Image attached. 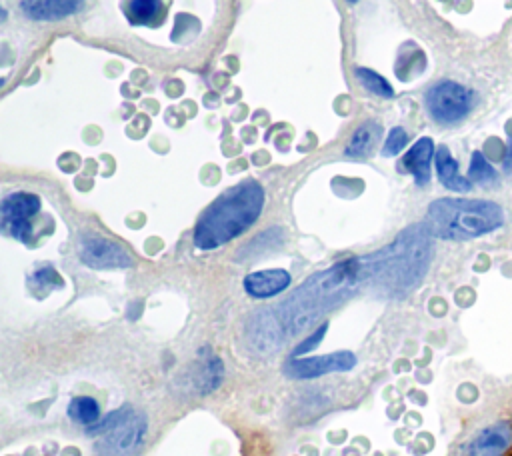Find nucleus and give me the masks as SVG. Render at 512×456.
Masks as SVG:
<instances>
[{"label": "nucleus", "instance_id": "4", "mask_svg": "<svg viewBox=\"0 0 512 456\" xmlns=\"http://www.w3.org/2000/svg\"><path fill=\"white\" fill-rule=\"evenodd\" d=\"M504 212L488 200L440 198L428 206L426 228L444 240H470L498 230Z\"/></svg>", "mask_w": 512, "mask_h": 456}, {"label": "nucleus", "instance_id": "21", "mask_svg": "<svg viewBox=\"0 0 512 456\" xmlns=\"http://www.w3.org/2000/svg\"><path fill=\"white\" fill-rule=\"evenodd\" d=\"M406 142H408V136H406L404 128L394 126V128L388 132V136H386V142H384V146H382V154H384V156H394V154H398V152L406 146Z\"/></svg>", "mask_w": 512, "mask_h": 456}, {"label": "nucleus", "instance_id": "23", "mask_svg": "<svg viewBox=\"0 0 512 456\" xmlns=\"http://www.w3.org/2000/svg\"><path fill=\"white\" fill-rule=\"evenodd\" d=\"M324 332H326V324H320L306 340H302L296 348H294V354L298 356V354H304V352H310L312 348H316V344H320V340H322V336H324Z\"/></svg>", "mask_w": 512, "mask_h": 456}, {"label": "nucleus", "instance_id": "22", "mask_svg": "<svg viewBox=\"0 0 512 456\" xmlns=\"http://www.w3.org/2000/svg\"><path fill=\"white\" fill-rule=\"evenodd\" d=\"M32 280H34V284L36 286H54V288H60V286H64V280L60 278V274L54 270V268H42V270H38L34 276H32Z\"/></svg>", "mask_w": 512, "mask_h": 456}, {"label": "nucleus", "instance_id": "18", "mask_svg": "<svg viewBox=\"0 0 512 456\" xmlns=\"http://www.w3.org/2000/svg\"><path fill=\"white\" fill-rule=\"evenodd\" d=\"M354 72H356V78L360 80V84H362L368 92H372L374 96H382V98H392V96H394L392 86H390L380 74H376L374 70L360 66V68H356Z\"/></svg>", "mask_w": 512, "mask_h": 456}, {"label": "nucleus", "instance_id": "13", "mask_svg": "<svg viewBox=\"0 0 512 456\" xmlns=\"http://www.w3.org/2000/svg\"><path fill=\"white\" fill-rule=\"evenodd\" d=\"M434 156V142L430 138H420L402 158V170L410 172L416 184H426L430 180V162Z\"/></svg>", "mask_w": 512, "mask_h": 456}, {"label": "nucleus", "instance_id": "24", "mask_svg": "<svg viewBox=\"0 0 512 456\" xmlns=\"http://www.w3.org/2000/svg\"><path fill=\"white\" fill-rule=\"evenodd\" d=\"M504 168L508 172H512V142L508 144V150H506V156H504Z\"/></svg>", "mask_w": 512, "mask_h": 456}, {"label": "nucleus", "instance_id": "9", "mask_svg": "<svg viewBox=\"0 0 512 456\" xmlns=\"http://www.w3.org/2000/svg\"><path fill=\"white\" fill-rule=\"evenodd\" d=\"M80 260L90 268H126L134 260L130 252L114 240L104 236H84L80 242Z\"/></svg>", "mask_w": 512, "mask_h": 456}, {"label": "nucleus", "instance_id": "19", "mask_svg": "<svg viewBox=\"0 0 512 456\" xmlns=\"http://www.w3.org/2000/svg\"><path fill=\"white\" fill-rule=\"evenodd\" d=\"M468 174H470V180L480 182V184H490V182L496 180V172H494V168L488 164V160L482 156V152H474V154H472Z\"/></svg>", "mask_w": 512, "mask_h": 456}, {"label": "nucleus", "instance_id": "2", "mask_svg": "<svg viewBox=\"0 0 512 456\" xmlns=\"http://www.w3.org/2000/svg\"><path fill=\"white\" fill-rule=\"evenodd\" d=\"M264 190L256 180H246L220 194L200 216L194 228V244L202 250H214L246 228L260 216Z\"/></svg>", "mask_w": 512, "mask_h": 456}, {"label": "nucleus", "instance_id": "5", "mask_svg": "<svg viewBox=\"0 0 512 456\" xmlns=\"http://www.w3.org/2000/svg\"><path fill=\"white\" fill-rule=\"evenodd\" d=\"M472 102V92L452 80L438 82L426 92V108L430 116L442 124L462 120L470 112Z\"/></svg>", "mask_w": 512, "mask_h": 456}, {"label": "nucleus", "instance_id": "20", "mask_svg": "<svg viewBox=\"0 0 512 456\" xmlns=\"http://www.w3.org/2000/svg\"><path fill=\"white\" fill-rule=\"evenodd\" d=\"M372 140H374V134H372L370 126H368V124L360 126V128L352 134V138H350V142H348V146H346V156H362V154L370 148Z\"/></svg>", "mask_w": 512, "mask_h": 456}, {"label": "nucleus", "instance_id": "10", "mask_svg": "<svg viewBox=\"0 0 512 456\" xmlns=\"http://www.w3.org/2000/svg\"><path fill=\"white\" fill-rule=\"evenodd\" d=\"M356 364V356L352 352H332L314 358H292L284 364V372L290 378H316L330 372H344Z\"/></svg>", "mask_w": 512, "mask_h": 456}, {"label": "nucleus", "instance_id": "1", "mask_svg": "<svg viewBox=\"0 0 512 456\" xmlns=\"http://www.w3.org/2000/svg\"><path fill=\"white\" fill-rule=\"evenodd\" d=\"M376 274L374 254L342 260L300 284L290 298L278 306V322L288 336L308 328L322 314L348 298L364 280Z\"/></svg>", "mask_w": 512, "mask_h": 456}, {"label": "nucleus", "instance_id": "25", "mask_svg": "<svg viewBox=\"0 0 512 456\" xmlns=\"http://www.w3.org/2000/svg\"><path fill=\"white\" fill-rule=\"evenodd\" d=\"M346 2H348V4H356L358 0H346Z\"/></svg>", "mask_w": 512, "mask_h": 456}, {"label": "nucleus", "instance_id": "11", "mask_svg": "<svg viewBox=\"0 0 512 456\" xmlns=\"http://www.w3.org/2000/svg\"><path fill=\"white\" fill-rule=\"evenodd\" d=\"M290 284V274L282 268L252 272L244 278V290L254 298H270L286 290Z\"/></svg>", "mask_w": 512, "mask_h": 456}, {"label": "nucleus", "instance_id": "15", "mask_svg": "<svg viewBox=\"0 0 512 456\" xmlns=\"http://www.w3.org/2000/svg\"><path fill=\"white\" fill-rule=\"evenodd\" d=\"M126 16L134 26H156L164 16L162 0H130Z\"/></svg>", "mask_w": 512, "mask_h": 456}, {"label": "nucleus", "instance_id": "3", "mask_svg": "<svg viewBox=\"0 0 512 456\" xmlns=\"http://www.w3.org/2000/svg\"><path fill=\"white\" fill-rule=\"evenodd\" d=\"M430 254V230L426 226H412L404 230L390 246L374 252V280L390 294H404L412 290L424 276Z\"/></svg>", "mask_w": 512, "mask_h": 456}, {"label": "nucleus", "instance_id": "8", "mask_svg": "<svg viewBox=\"0 0 512 456\" xmlns=\"http://www.w3.org/2000/svg\"><path fill=\"white\" fill-rule=\"evenodd\" d=\"M512 452V422H496L478 430L454 456H508Z\"/></svg>", "mask_w": 512, "mask_h": 456}, {"label": "nucleus", "instance_id": "16", "mask_svg": "<svg viewBox=\"0 0 512 456\" xmlns=\"http://www.w3.org/2000/svg\"><path fill=\"white\" fill-rule=\"evenodd\" d=\"M68 416L84 426H92L96 424L98 416H100V406L94 398L90 396H76L70 404H68Z\"/></svg>", "mask_w": 512, "mask_h": 456}, {"label": "nucleus", "instance_id": "14", "mask_svg": "<svg viewBox=\"0 0 512 456\" xmlns=\"http://www.w3.org/2000/svg\"><path fill=\"white\" fill-rule=\"evenodd\" d=\"M436 172H438V178L440 182L450 188V190H456V192H466L470 190V180L464 178L460 172H458V164L456 160L450 156L448 148L446 146H440L436 150Z\"/></svg>", "mask_w": 512, "mask_h": 456}, {"label": "nucleus", "instance_id": "7", "mask_svg": "<svg viewBox=\"0 0 512 456\" xmlns=\"http://www.w3.org/2000/svg\"><path fill=\"white\" fill-rule=\"evenodd\" d=\"M40 212V198L30 192H14L2 200V230L12 238L28 242L32 236V218Z\"/></svg>", "mask_w": 512, "mask_h": 456}, {"label": "nucleus", "instance_id": "12", "mask_svg": "<svg viewBox=\"0 0 512 456\" xmlns=\"http://www.w3.org/2000/svg\"><path fill=\"white\" fill-rule=\"evenodd\" d=\"M82 2L84 0H22L20 8L32 20L52 22L78 12Z\"/></svg>", "mask_w": 512, "mask_h": 456}, {"label": "nucleus", "instance_id": "6", "mask_svg": "<svg viewBox=\"0 0 512 456\" xmlns=\"http://www.w3.org/2000/svg\"><path fill=\"white\" fill-rule=\"evenodd\" d=\"M146 418L128 412L114 428H110L96 444L98 456H136L146 438Z\"/></svg>", "mask_w": 512, "mask_h": 456}, {"label": "nucleus", "instance_id": "17", "mask_svg": "<svg viewBox=\"0 0 512 456\" xmlns=\"http://www.w3.org/2000/svg\"><path fill=\"white\" fill-rule=\"evenodd\" d=\"M224 376V366L220 362V358H210L202 364L200 374H198V386L202 394H208L212 390H216L222 382Z\"/></svg>", "mask_w": 512, "mask_h": 456}]
</instances>
